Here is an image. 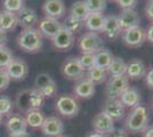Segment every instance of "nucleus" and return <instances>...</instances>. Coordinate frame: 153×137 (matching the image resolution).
Wrapping results in <instances>:
<instances>
[{
    "label": "nucleus",
    "instance_id": "f257e3e1",
    "mask_svg": "<svg viewBox=\"0 0 153 137\" xmlns=\"http://www.w3.org/2000/svg\"><path fill=\"white\" fill-rule=\"evenodd\" d=\"M150 121V116L147 109L142 104L136 105L128 113L126 118V128L128 131L136 134V133H143L147 128Z\"/></svg>",
    "mask_w": 153,
    "mask_h": 137
},
{
    "label": "nucleus",
    "instance_id": "f03ea898",
    "mask_svg": "<svg viewBox=\"0 0 153 137\" xmlns=\"http://www.w3.org/2000/svg\"><path fill=\"white\" fill-rule=\"evenodd\" d=\"M17 45L26 53L39 52L42 47V36L38 31V29L30 27L23 29V31L17 36Z\"/></svg>",
    "mask_w": 153,
    "mask_h": 137
},
{
    "label": "nucleus",
    "instance_id": "7ed1b4c3",
    "mask_svg": "<svg viewBox=\"0 0 153 137\" xmlns=\"http://www.w3.org/2000/svg\"><path fill=\"white\" fill-rule=\"evenodd\" d=\"M78 47L81 54L91 53L95 54L103 48V39L97 32H85L78 40Z\"/></svg>",
    "mask_w": 153,
    "mask_h": 137
},
{
    "label": "nucleus",
    "instance_id": "20e7f679",
    "mask_svg": "<svg viewBox=\"0 0 153 137\" xmlns=\"http://www.w3.org/2000/svg\"><path fill=\"white\" fill-rule=\"evenodd\" d=\"M121 40L129 48H138L146 41V32L140 25L122 30Z\"/></svg>",
    "mask_w": 153,
    "mask_h": 137
},
{
    "label": "nucleus",
    "instance_id": "39448f33",
    "mask_svg": "<svg viewBox=\"0 0 153 137\" xmlns=\"http://www.w3.org/2000/svg\"><path fill=\"white\" fill-rule=\"evenodd\" d=\"M79 109H80L79 102L73 95H62L56 101V110L63 117H76L79 112Z\"/></svg>",
    "mask_w": 153,
    "mask_h": 137
},
{
    "label": "nucleus",
    "instance_id": "423d86ee",
    "mask_svg": "<svg viewBox=\"0 0 153 137\" xmlns=\"http://www.w3.org/2000/svg\"><path fill=\"white\" fill-rule=\"evenodd\" d=\"M129 87V79L126 76H111L106 82L105 93L108 98H119Z\"/></svg>",
    "mask_w": 153,
    "mask_h": 137
},
{
    "label": "nucleus",
    "instance_id": "0eeeda50",
    "mask_svg": "<svg viewBox=\"0 0 153 137\" xmlns=\"http://www.w3.org/2000/svg\"><path fill=\"white\" fill-rule=\"evenodd\" d=\"M62 73L66 79L78 81L85 77V69H83L78 57H69L62 65Z\"/></svg>",
    "mask_w": 153,
    "mask_h": 137
},
{
    "label": "nucleus",
    "instance_id": "6e6552de",
    "mask_svg": "<svg viewBox=\"0 0 153 137\" xmlns=\"http://www.w3.org/2000/svg\"><path fill=\"white\" fill-rule=\"evenodd\" d=\"M7 74L9 76L10 80L15 81H22L27 77L29 73V66L24 59L19 57H14V59L9 63V65L5 69Z\"/></svg>",
    "mask_w": 153,
    "mask_h": 137
},
{
    "label": "nucleus",
    "instance_id": "1a4fd4ad",
    "mask_svg": "<svg viewBox=\"0 0 153 137\" xmlns=\"http://www.w3.org/2000/svg\"><path fill=\"white\" fill-rule=\"evenodd\" d=\"M102 112L108 114L114 121H120L125 118L126 107L123 106L119 98H108L102 107Z\"/></svg>",
    "mask_w": 153,
    "mask_h": 137
},
{
    "label": "nucleus",
    "instance_id": "9d476101",
    "mask_svg": "<svg viewBox=\"0 0 153 137\" xmlns=\"http://www.w3.org/2000/svg\"><path fill=\"white\" fill-rule=\"evenodd\" d=\"M101 32L110 40L118 39L121 36L122 29L118 20V15H106L104 17V23Z\"/></svg>",
    "mask_w": 153,
    "mask_h": 137
},
{
    "label": "nucleus",
    "instance_id": "9b49d317",
    "mask_svg": "<svg viewBox=\"0 0 153 137\" xmlns=\"http://www.w3.org/2000/svg\"><path fill=\"white\" fill-rule=\"evenodd\" d=\"M63 29L62 23L58 20L51 19V17H44L39 21L38 31L41 33L42 37H46L48 39H53L61 30Z\"/></svg>",
    "mask_w": 153,
    "mask_h": 137
},
{
    "label": "nucleus",
    "instance_id": "f8f14e48",
    "mask_svg": "<svg viewBox=\"0 0 153 137\" xmlns=\"http://www.w3.org/2000/svg\"><path fill=\"white\" fill-rule=\"evenodd\" d=\"M42 12L46 17L59 20L64 17L66 13V7L63 0H45L42 4Z\"/></svg>",
    "mask_w": 153,
    "mask_h": 137
},
{
    "label": "nucleus",
    "instance_id": "ddd939ff",
    "mask_svg": "<svg viewBox=\"0 0 153 137\" xmlns=\"http://www.w3.org/2000/svg\"><path fill=\"white\" fill-rule=\"evenodd\" d=\"M40 128L44 136L46 137H59L64 133L63 121L57 117L46 118Z\"/></svg>",
    "mask_w": 153,
    "mask_h": 137
},
{
    "label": "nucleus",
    "instance_id": "4468645a",
    "mask_svg": "<svg viewBox=\"0 0 153 137\" xmlns=\"http://www.w3.org/2000/svg\"><path fill=\"white\" fill-rule=\"evenodd\" d=\"M91 124H93V128L96 133L106 135L114 128V120H112L108 114H105L104 112L101 111L94 117Z\"/></svg>",
    "mask_w": 153,
    "mask_h": 137
},
{
    "label": "nucleus",
    "instance_id": "2eb2a0df",
    "mask_svg": "<svg viewBox=\"0 0 153 137\" xmlns=\"http://www.w3.org/2000/svg\"><path fill=\"white\" fill-rule=\"evenodd\" d=\"M17 16V23L23 29H30L34 27L36 24H38L39 17L38 14L34 9L29 8V7H23L19 13H16Z\"/></svg>",
    "mask_w": 153,
    "mask_h": 137
},
{
    "label": "nucleus",
    "instance_id": "dca6fc26",
    "mask_svg": "<svg viewBox=\"0 0 153 137\" xmlns=\"http://www.w3.org/2000/svg\"><path fill=\"white\" fill-rule=\"evenodd\" d=\"M73 94L76 97L88 99L91 98L95 94V85L89 81L86 77L76 81V85L73 87Z\"/></svg>",
    "mask_w": 153,
    "mask_h": 137
},
{
    "label": "nucleus",
    "instance_id": "f3484780",
    "mask_svg": "<svg viewBox=\"0 0 153 137\" xmlns=\"http://www.w3.org/2000/svg\"><path fill=\"white\" fill-rule=\"evenodd\" d=\"M51 44L58 50H68L74 45V34H72L65 29H62L51 39Z\"/></svg>",
    "mask_w": 153,
    "mask_h": 137
},
{
    "label": "nucleus",
    "instance_id": "a211bd4d",
    "mask_svg": "<svg viewBox=\"0 0 153 137\" xmlns=\"http://www.w3.org/2000/svg\"><path fill=\"white\" fill-rule=\"evenodd\" d=\"M118 20L122 30H127L134 26H138L140 23V17L135 9H123L118 15Z\"/></svg>",
    "mask_w": 153,
    "mask_h": 137
},
{
    "label": "nucleus",
    "instance_id": "6ab92c4d",
    "mask_svg": "<svg viewBox=\"0 0 153 137\" xmlns=\"http://www.w3.org/2000/svg\"><path fill=\"white\" fill-rule=\"evenodd\" d=\"M146 66L142 59H134L129 63H127V70H126V77L130 80H137L145 77L146 74Z\"/></svg>",
    "mask_w": 153,
    "mask_h": 137
},
{
    "label": "nucleus",
    "instance_id": "aec40b11",
    "mask_svg": "<svg viewBox=\"0 0 153 137\" xmlns=\"http://www.w3.org/2000/svg\"><path fill=\"white\" fill-rule=\"evenodd\" d=\"M7 130L9 133V135L12 134H19V133H24L27 129V124L24 117H22L21 114H10L6 122Z\"/></svg>",
    "mask_w": 153,
    "mask_h": 137
},
{
    "label": "nucleus",
    "instance_id": "412c9836",
    "mask_svg": "<svg viewBox=\"0 0 153 137\" xmlns=\"http://www.w3.org/2000/svg\"><path fill=\"white\" fill-rule=\"evenodd\" d=\"M119 99L125 107L133 109L136 105L140 104V94L135 87H128L126 90L119 96Z\"/></svg>",
    "mask_w": 153,
    "mask_h": 137
},
{
    "label": "nucleus",
    "instance_id": "4be33fe9",
    "mask_svg": "<svg viewBox=\"0 0 153 137\" xmlns=\"http://www.w3.org/2000/svg\"><path fill=\"white\" fill-rule=\"evenodd\" d=\"M105 15L103 13H90L85 21V29L90 32H101Z\"/></svg>",
    "mask_w": 153,
    "mask_h": 137
},
{
    "label": "nucleus",
    "instance_id": "5701e85b",
    "mask_svg": "<svg viewBox=\"0 0 153 137\" xmlns=\"http://www.w3.org/2000/svg\"><path fill=\"white\" fill-rule=\"evenodd\" d=\"M19 25L17 23V16L15 13L1 10L0 13V29L4 30L5 32H10L16 29Z\"/></svg>",
    "mask_w": 153,
    "mask_h": 137
},
{
    "label": "nucleus",
    "instance_id": "b1692460",
    "mask_svg": "<svg viewBox=\"0 0 153 137\" xmlns=\"http://www.w3.org/2000/svg\"><path fill=\"white\" fill-rule=\"evenodd\" d=\"M89 14H90L89 10H88V8L86 6L85 1L83 0H78V1L72 4L69 15H71L72 17H74L76 20H80L82 21V22H85Z\"/></svg>",
    "mask_w": 153,
    "mask_h": 137
},
{
    "label": "nucleus",
    "instance_id": "393cba45",
    "mask_svg": "<svg viewBox=\"0 0 153 137\" xmlns=\"http://www.w3.org/2000/svg\"><path fill=\"white\" fill-rule=\"evenodd\" d=\"M113 59H114V55L108 49L102 48L95 53V66L106 70L108 65L111 64V62L113 61Z\"/></svg>",
    "mask_w": 153,
    "mask_h": 137
},
{
    "label": "nucleus",
    "instance_id": "a878e982",
    "mask_svg": "<svg viewBox=\"0 0 153 137\" xmlns=\"http://www.w3.org/2000/svg\"><path fill=\"white\" fill-rule=\"evenodd\" d=\"M108 77V72L104 69L97 67V66H93L88 71H86V78L89 81H91L94 85H100L103 84Z\"/></svg>",
    "mask_w": 153,
    "mask_h": 137
},
{
    "label": "nucleus",
    "instance_id": "bb28decb",
    "mask_svg": "<svg viewBox=\"0 0 153 137\" xmlns=\"http://www.w3.org/2000/svg\"><path fill=\"white\" fill-rule=\"evenodd\" d=\"M127 63L121 57H115L106 69V72L110 76H126Z\"/></svg>",
    "mask_w": 153,
    "mask_h": 137
},
{
    "label": "nucleus",
    "instance_id": "cd10ccee",
    "mask_svg": "<svg viewBox=\"0 0 153 137\" xmlns=\"http://www.w3.org/2000/svg\"><path fill=\"white\" fill-rule=\"evenodd\" d=\"M62 26H63V29L68 30L72 34H76V33H80L85 29V22L80 20H76L74 17H72L71 15H68L64 19Z\"/></svg>",
    "mask_w": 153,
    "mask_h": 137
},
{
    "label": "nucleus",
    "instance_id": "c85d7f7f",
    "mask_svg": "<svg viewBox=\"0 0 153 137\" xmlns=\"http://www.w3.org/2000/svg\"><path fill=\"white\" fill-rule=\"evenodd\" d=\"M25 114L26 124L32 128H40L46 119L41 110H31Z\"/></svg>",
    "mask_w": 153,
    "mask_h": 137
},
{
    "label": "nucleus",
    "instance_id": "c756f323",
    "mask_svg": "<svg viewBox=\"0 0 153 137\" xmlns=\"http://www.w3.org/2000/svg\"><path fill=\"white\" fill-rule=\"evenodd\" d=\"M15 105L21 112L27 113L30 111V89H23L17 94Z\"/></svg>",
    "mask_w": 153,
    "mask_h": 137
},
{
    "label": "nucleus",
    "instance_id": "7c9ffc66",
    "mask_svg": "<svg viewBox=\"0 0 153 137\" xmlns=\"http://www.w3.org/2000/svg\"><path fill=\"white\" fill-rule=\"evenodd\" d=\"M45 96L37 88H31L30 89V111L31 110H40L41 106L45 102Z\"/></svg>",
    "mask_w": 153,
    "mask_h": 137
},
{
    "label": "nucleus",
    "instance_id": "2f4dec72",
    "mask_svg": "<svg viewBox=\"0 0 153 137\" xmlns=\"http://www.w3.org/2000/svg\"><path fill=\"white\" fill-rule=\"evenodd\" d=\"M13 59V52L8 47H6V46H1L0 47V69L5 70Z\"/></svg>",
    "mask_w": 153,
    "mask_h": 137
},
{
    "label": "nucleus",
    "instance_id": "473e14b6",
    "mask_svg": "<svg viewBox=\"0 0 153 137\" xmlns=\"http://www.w3.org/2000/svg\"><path fill=\"white\" fill-rule=\"evenodd\" d=\"M89 13H103L106 8V0H83Z\"/></svg>",
    "mask_w": 153,
    "mask_h": 137
},
{
    "label": "nucleus",
    "instance_id": "72a5a7b5",
    "mask_svg": "<svg viewBox=\"0 0 153 137\" xmlns=\"http://www.w3.org/2000/svg\"><path fill=\"white\" fill-rule=\"evenodd\" d=\"M2 7L4 10L16 14L24 7V0H2Z\"/></svg>",
    "mask_w": 153,
    "mask_h": 137
},
{
    "label": "nucleus",
    "instance_id": "f704fd0d",
    "mask_svg": "<svg viewBox=\"0 0 153 137\" xmlns=\"http://www.w3.org/2000/svg\"><path fill=\"white\" fill-rule=\"evenodd\" d=\"M79 59L80 64L85 69V71H88L89 69H91L93 66H95V54H91V53H83L81 54Z\"/></svg>",
    "mask_w": 153,
    "mask_h": 137
},
{
    "label": "nucleus",
    "instance_id": "c9c22d12",
    "mask_svg": "<svg viewBox=\"0 0 153 137\" xmlns=\"http://www.w3.org/2000/svg\"><path fill=\"white\" fill-rule=\"evenodd\" d=\"M51 80H53V78H51L48 73H45V72L39 73L38 76L36 77V80H34V88L41 90L45 86H47L51 82Z\"/></svg>",
    "mask_w": 153,
    "mask_h": 137
},
{
    "label": "nucleus",
    "instance_id": "e433bc0d",
    "mask_svg": "<svg viewBox=\"0 0 153 137\" xmlns=\"http://www.w3.org/2000/svg\"><path fill=\"white\" fill-rule=\"evenodd\" d=\"M13 102L7 96H0V114L7 116L13 110Z\"/></svg>",
    "mask_w": 153,
    "mask_h": 137
},
{
    "label": "nucleus",
    "instance_id": "4c0bfd02",
    "mask_svg": "<svg viewBox=\"0 0 153 137\" xmlns=\"http://www.w3.org/2000/svg\"><path fill=\"white\" fill-rule=\"evenodd\" d=\"M41 93L44 94L45 97H54V96H56V94H57V85H56V82L54 80H51L48 85L45 86L41 89Z\"/></svg>",
    "mask_w": 153,
    "mask_h": 137
},
{
    "label": "nucleus",
    "instance_id": "58836bf2",
    "mask_svg": "<svg viewBox=\"0 0 153 137\" xmlns=\"http://www.w3.org/2000/svg\"><path fill=\"white\" fill-rule=\"evenodd\" d=\"M10 84V78L5 70L0 69V90H5Z\"/></svg>",
    "mask_w": 153,
    "mask_h": 137
},
{
    "label": "nucleus",
    "instance_id": "ea45409f",
    "mask_svg": "<svg viewBox=\"0 0 153 137\" xmlns=\"http://www.w3.org/2000/svg\"><path fill=\"white\" fill-rule=\"evenodd\" d=\"M117 4L122 10L123 9H135V7L137 5V0H118Z\"/></svg>",
    "mask_w": 153,
    "mask_h": 137
},
{
    "label": "nucleus",
    "instance_id": "a19ab883",
    "mask_svg": "<svg viewBox=\"0 0 153 137\" xmlns=\"http://www.w3.org/2000/svg\"><path fill=\"white\" fill-rule=\"evenodd\" d=\"M106 137H128V133L122 128H113L108 134L105 135Z\"/></svg>",
    "mask_w": 153,
    "mask_h": 137
},
{
    "label": "nucleus",
    "instance_id": "79ce46f5",
    "mask_svg": "<svg viewBox=\"0 0 153 137\" xmlns=\"http://www.w3.org/2000/svg\"><path fill=\"white\" fill-rule=\"evenodd\" d=\"M144 12H145V16H146L147 20L153 22V0H149L147 1Z\"/></svg>",
    "mask_w": 153,
    "mask_h": 137
},
{
    "label": "nucleus",
    "instance_id": "37998d69",
    "mask_svg": "<svg viewBox=\"0 0 153 137\" xmlns=\"http://www.w3.org/2000/svg\"><path fill=\"white\" fill-rule=\"evenodd\" d=\"M144 78H145L146 85L149 86V87L153 88V67L151 69V70H149V71L146 72V74H145Z\"/></svg>",
    "mask_w": 153,
    "mask_h": 137
},
{
    "label": "nucleus",
    "instance_id": "c03bdc74",
    "mask_svg": "<svg viewBox=\"0 0 153 137\" xmlns=\"http://www.w3.org/2000/svg\"><path fill=\"white\" fill-rule=\"evenodd\" d=\"M145 32H146V41L153 44V22L151 23V25L145 30Z\"/></svg>",
    "mask_w": 153,
    "mask_h": 137
},
{
    "label": "nucleus",
    "instance_id": "a18cd8bd",
    "mask_svg": "<svg viewBox=\"0 0 153 137\" xmlns=\"http://www.w3.org/2000/svg\"><path fill=\"white\" fill-rule=\"evenodd\" d=\"M7 39H8V38H7V32H5L4 30L0 29V47L6 45Z\"/></svg>",
    "mask_w": 153,
    "mask_h": 137
},
{
    "label": "nucleus",
    "instance_id": "49530a36",
    "mask_svg": "<svg viewBox=\"0 0 153 137\" xmlns=\"http://www.w3.org/2000/svg\"><path fill=\"white\" fill-rule=\"evenodd\" d=\"M143 137H153V126H147V128L143 131Z\"/></svg>",
    "mask_w": 153,
    "mask_h": 137
},
{
    "label": "nucleus",
    "instance_id": "de8ad7c7",
    "mask_svg": "<svg viewBox=\"0 0 153 137\" xmlns=\"http://www.w3.org/2000/svg\"><path fill=\"white\" fill-rule=\"evenodd\" d=\"M9 137H31L30 134L27 131H24V133H19V134H12L9 135Z\"/></svg>",
    "mask_w": 153,
    "mask_h": 137
},
{
    "label": "nucleus",
    "instance_id": "09e8293b",
    "mask_svg": "<svg viewBox=\"0 0 153 137\" xmlns=\"http://www.w3.org/2000/svg\"><path fill=\"white\" fill-rule=\"evenodd\" d=\"M87 137H106L104 134H100V133H96V131H93V133H90L89 135Z\"/></svg>",
    "mask_w": 153,
    "mask_h": 137
},
{
    "label": "nucleus",
    "instance_id": "8fccbe9b",
    "mask_svg": "<svg viewBox=\"0 0 153 137\" xmlns=\"http://www.w3.org/2000/svg\"><path fill=\"white\" fill-rule=\"evenodd\" d=\"M151 107H152V110H153V97H152V99H151Z\"/></svg>",
    "mask_w": 153,
    "mask_h": 137
},
{
    "label": "nucleus",
    "instance_id": "3c124183",
    "mask_svg": "<svg viewBox=\"0 0 153 137\" xmlns=\"http://www.w3.org/2000/svg\"><path fill=\"white\" fill-rule=\"evenodd\" d=\"M1 122H2V116L0 114V124H1Z\"/></svg>",
    "mask_w": 153,
    "mask_h": 137
},
{
    "label": "nucleus",
    "instance_id": "603ef678",
    "mask_svg": "<svg viewBox=\"0 0 153 137\" xmlns=\"http://www.w3.org/2000/svg\"><path fill=\"white\" fill-rule=\"evenodd\" d=\"M59 137H70V136H65V135H61Z\"/></svg>",
    "mask_w": 153,
    "mask_h": 137
},
{
    "label": "nucleus",
    "instance_id": "864d4df0",
    "mask_svg": "<svg viewBox=\"0 0 153 137\" xmlns=\"http://www.w3.org/2000/svg\"><path fill=\"white\" fill-rule=\"evenodd\" d=\"M110 1H115V2H117V1H118V0H110Z\"/></svg>",
    "mask_w": 153,
    "mask_h": 137
},
{
    "label": "nucleus",
    "instance_id": "5fc2aeb1",
    "mask_svg": "<svg viewBox=\"0 0 153 137\" xmlns=\"http://www.w3.org/2000/svg\"><path fill=\"white\" fill-rule=\"evenodd\" d=\"M0 13H1V10H0Z\"/></svg>",
    "mask_w": 153,
    "mask_h": 137
}]
</instances>
